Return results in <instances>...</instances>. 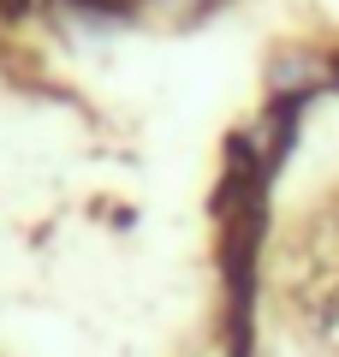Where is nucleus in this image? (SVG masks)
I'll list each match as a JSON object with an SVG mask.
<instances>
[{
  "label": "nucleus",
  "mask_w": 339,
  "mask_h": 357,
  "mask_svg": "<svg viewBox=\"0 0 339 357\" xmlns=\"http://www.w3.org/2000/svg\"><path fill=\"white\" fill-rule=\"evenodd\" d=\"M214 6L220 0H131V18H143V24H197Z\"/></svg>",
  "instance_id": "obj_1"
}]
</instances>
